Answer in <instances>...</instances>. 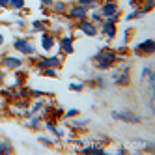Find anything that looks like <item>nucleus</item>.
I'll return each mask as SVG.
<instances>
[{
    "instance_id": "16",
    "label": "nucleus",
    "mask_w": 155,
    "mask_h": 155,
    "mask_svg": "<svg viewBox=\"0 0 155 155\" xmlns=\"http://www.w3.org/2000/svg\"><path fill=\"white\" fill-rule=\"evenodd\" d=\"M0 153H13V146L9 142L2 140V142H0Z\"/></svg>"
},
{
    "instance_id": "33",
    "label": "nucleus",
    "mask_w": 155,
    "mask_h": 155,
    "mask_svg": "<svg viewBox=\"0 0 155 155\" xmlns=\"http://www.w3.org/2000/svg\"><path fill=\"white\" fill-rule=\"evenodd\" d=\"M150 71H151V69L148 68V65H144V68H142V75H140V77H142V79H146V77H148V73H150Z\"/></svg>"
},
{
    "instance_id": "26",
    "label": "nucleus",
    "mask_w": 155,
    "mask_h": 155,
    "mask_svg": "<svg viewBox=\"0 0 155 155\" xmlns=\"http://www.w3.org/2000/svg\"><path fill=\"white\" fill-rule=\"evenodd\" d=\"M79 6H84V8H94L95 6V0H77Z\"/></svg>"
},
{
    "instance_id": "4",
    "label": "nucleus",
    "mask_w": 155,
    "mask_h": 155,
    "mask_svg": "<svg viewBox=\"0 0 155 155\" xmlns=\"http://www.w3.org/2000/svg\"><path fill=\"white\" fill-rule=\"evenodd\" d=\"M110 116H112L114 120H118V121H125V124H140V116L129 112V110H124V112L112 110V112H110Z\"/></svg>"
},
{
    "instance_id": "11",
    "label": "nucleus",
    "mask_w": 155,
    "mask_h": 155,
    "mask_svg": "<svg viewBox=\"0 0 155 155\" xmlns=\"http://www.w3.org/2000/svg\"><path fill=\"white\" fill-rule=\"evenodd\" d=\"M60 51H62L64 54H73V52H75L73 38H71V36H64V38H60Z\"/></svg>"
},
{
    "instance_id": "31",
    "label": "nucleus",
    "mask_w": 155,
    "mask_h": 155,
    "mask_svg": "<svg viewBox=\"0 0 155 155\" xmlns=\"http://www.w3.org/2000/svg\"><path fill=\"white\" fill-rule=\"evenodd\" d=\"M79 114V110L77 108H71V110H68V112H65V118H73V116H77Z\"/></svg>"
},
{
    "instance_id": "27",
    "label": "nucleus",
    "mask_w": 155,
    "mask_h": 155,
    "mask_svg": "<svg viewBox=\"0 0 155 155\" xmlns=\"http://www.w3.org/2000/svg\"><path fill=\"white\" fill-rule=\"evenodd\" d=\"M146 79H148V82H150V88L153 90V84H155V71H150Z\"/></svg>"
},
{
    "instance_id": "2",
    "label": "nucleus",
    "mask_w": 155,
    "mask_h": 155,
    "mask_svg": "<svg viewBox=\"0 0 155 155\" xmlns=\"http://www.w3.org/2000/svg\"><path fill=\"white\" fill-rule=\"evenodd\" d=\"M13 49H15L17 52H21V54H26V56H32V54L36 52V47L32 45L28 39H25V38L13 39Z\"/></svg>"
},
{
    "instance_id": "1",
    "label": "nucleus",
    "mask_w": 155,
    "mask_h": 155,
    "mask_svg": "<svg viewBox=\"0 0 155 155\" xmlns=\"http://www.w3.org/2000/svg\"><path fill=\"white\" fill-rule=\"evenodd\" d=\"M94 62H95V68H97V69L105 71V69H110V68H112V65L118 62V54H116V51L105 47V49H101V51H99L95 56H94Z\"/></svg>"
},
{
    "instance_id": "32",
    "label": "nucleus",
    "mask_w": 155,
    "mask_h": 155,
    "mask_svg": "<svg viewBox=\"0 0 155 155\" xmlns=\"http://www.w3.org/2000/svg\"><path fill=\"white\" fill-rule=\"evenodd\" d=\"M95 84H97V88H105V79H103V77H97Z\"/></svg>"
},
{
    "instance_id": "36",
    "label": "nucleus",
    "mask_w": 155,
    "mask_h": 155,
    "mask_svg": "<svg viewBox=\"0 0 155 155\" xmlns=\"http://www.w3.org/2000/svg\"><path fill=\"white\" fill-rule=\"evenodd\" d=\"M2 45H4V34L0 32V47H2Z\"/></svg>"
},
{
    "instance_id": "10",
    "label": "nucleus",
    "mask_w": 155,
    "mask_h": 155,
    "mask_svg": "<svg viewBox=\"0 0 155 155\" xmlns=\"http://www.w3.org/2000/svg\"><path fill=\"white\" fill-rule=\"evenodd\" d=\"M135 51H137L138 54H148V56H150V54H153V52H155V41H153V39H146V41H142Z\"/></svg>"
},
{
    "instance_id": "24",
    "label": "nucleus",
    "mask_w": 155,
    "mask_h": 155,
    "mask_svg": "<svg viewBox=\"0 0 155 155\" xmlns=\"http://www.w3.org/2000/svg\"><path fill=\"white\" fill-rule=\"evenodd\" d=\"M9 6L13 9H23L25 8V0H9Z\"/></svg>"
},
{
    "instance_id": "21",
    "label": "nucleus",
    "mask_w": 155,
    "mask_h": 155,
    "mask_svg": "<svg viewBox=\"0 0 155 155\" xmlns=\"http://www.w3.org/2000/svg\"><path fill=\"white\" fill-rule=\"evenodd\" d=\"M144 15V12L138 8V9H135L133 13H129V15H125V21H133V19H138V17H142Z\"/></svg>"
},
{
    "instance_id": "20",
    "label": "nucleus",
    "mask_w": 155,
    "mask_h": 155,
    "mask_svg": "<svg viewBox=\"0 0 155 155\" xmlns=\"http://www.w3.org/2000/svg\"><path fill=\"white\" fill-rule=\"evenodd\" d=\"M51 8H52L56 13H60V12H64V9H65V2H64V0H58V2H52Z\"/></svg>"
},
{
    "instance_id": "35",
    "label": "nucleus",
    "mask_w": 155,
    "mask_h": 155,
    "mask_svg": "<svg viewBox=\"0 0 155 155\" xmlns=\"http://www.w3.org/2000/svg\"><path fill=\"white\" fill-rule=\"evenodd\" d=\"M41 6H52V0H41Z\"/></svg>"
},
{
    "instance_id": "23",
    "label": "nucleus",
    "mask_w": 155,
    "mask_h": 155,
    "mask_svg": "<svg viewBox=\"0 0 155 155\" xmlns=\"http://www.w3.org/2000/svg\"><path fill=\"white\" fill-rule=\"evenodd\" d=\"M82 88H84V82H82V81H79V82H71V84H69V90H71V92H81Z\"/></svg>"
},
{
    "instance_id": "12",
    "label": "nucleus",
    "mask_w": 155,
    "mask_h": 155,
    "mask_svg": "<svg viewBox=\"0 0 155 155\" xmlns=\"http://www.w3.org/2000/svg\"><path fill=\"white\" fill-rule=\"evenodd\" d=\"M114 84H118V86L129 84V65H125L118 75H114Z\"/></svg>"
},
{
    "instance_id": "15",
    "label": "nucleus",
    "mask_w": 155,
    "mask_h": 155,
    "mask_svg": "<svg viewBox=\"0 0 155 155\" xmlns=\"http://www.w3.org/2000/svg\"><path fill=\"white\" fill-rule=\"evenodd\" d=\"M45 127L51 131V133H54V135H56V137H64V131L62 129H58L56 125H54L52 124V121H45Z\"/></svg>"
},
{
    "instance_id": "29",
    "label": "nucleus",
    "mask_w": 155,
    "mask_h": 155,
    "mask_svg": "<svg viewBox=\"0 0 155 155\" xmlns=\"http://www.w3.org/2000/svg\"><path fill=\"white\" fill-rule=\"evenodd\" d=\"M38 140H39L41 144H45V146H52V140H51V138H47V137H39Z\"/></svg>"
},
{
    "instance_id": "8",
    "label": "nucleus",
    "mask_w": 155,
    "mask_h": 155,
    "mask_svg": "<svg viewBox=\"0 0 155 155\" xmlns=\"http://www.w3.org/2000/svg\"><path fill=\"white\" fill-rule=\"evenodd\" d=\"M23 64H25V60H21L19 56H12V54L2 58V65L6 69H19V68H23Z\"/></svg>"
},
{
    "instance_id": "3",
    "label": "nucleus",
    "mask_w": 155,
    "mask_h": 155,
    "mask_svg": "<svg viewBox=\"0 0 155 155\" xmlns=\"http://www.w3.org/2000/svg\"><path fill=\"white\" fill-rule=\"evenodd\" d=\"M77 28H79L84 36H88V38H95L97 36V26H95V23H92L90 19H81V21H77Z\"/></svg>"
},
{
    "instance_id": "28",
    "label": "nucleus",
    "mask_w": 155,
    "mask_h": 155,
    "mask_svg": "<svg viewBox=\"0 0 155 155\" xmlns=\"http://www.w3.org/2000/svg\"><path fill=\"white\" fill-rule=\"evenodd\" d=\"M90 21H92V23H99V25H101L103 23V17L99 15V13H92L90 15Z\"/></svg>"
},
{
    "instance_id": "34",
    "label": "nucleus",
    "mask_w": 155,
    "mask_h": 155,
    "mask_svg": "<svg viewBox=\"0 0 155 155\" xmlns=\"http://www.w3.org/2000/svg\"><path fill=\"white\" fill-rule=\"evenodd\" d=\"M9 6V0H0V9L2 8H8Z\"/></svg>"
},
{
    "instance_id": "18",
    "label": "nucleus",
    "mask_w": 155,
    "mask_h": 155,
    "mask_svg": "<svg viewBox=\"0 0 155 155\" xmlns=\"http://www.w3.org/2000/svg\"><path fill=\"white\" fill-rule=\"evenodd\" d=\"M32 28H34L36 32H45L47 30V25L43 23V21H34V23H32Z\"/></svg>"
},
{
    "instance_id": "19",
    "label": "nucleus",
    "mask_w": 155,
    "mask_h": 155,
    "mask_svg": "<svg viewBox=\"0 0 155 155\" xmlns=\"http://www.w3.org/2000/svg\"><path fill=\"white\" fill-rule=\"evenodd\" d=\"M41 77H58L56 75V68H45V69H41Z\"/></svg>"
},
{
    "instance_id": "5",
    "label": "nucleus",
    "mask_w": 155,
    "mask_h": 155,
    "mask_svg": "<svg viewBox=\"0 0 155 155\" xmlns=\"http://www.w3.org/2000/svg\"><path fill=\"white\" fill-rule=\"evenodd\" d=\"M62 65V60H60V56H49V58H41V60H38L36 64H34V68L36 69H45V68H60Z\"/></svg>"
},
{
    "instance_id": "13",
    "label": "nucleus",
    "mask_w": 155,
    "mask_h": 155,
    "mask_svg": "<svg viewBox=\"0 0 155 155\" xmlns=\"http://www.w3.org/2000/svg\"><path fill=\"white\" fill-rule=\"evenodd\" d=\"M54 43H56V41H54V36L52 34H49V32H43V34H41V49L43 51L49 52L54 47Z\"/></svg>"
},
{
    "instance_id": "22",
    "label": "nucleus",
    "mask_w": 155,
    "mask_h": 155,
    "mask_svg": "<svg viewBox=\"0 0 155 155\" xmlns=\"http://www.w3.org/2000/svg\"><path fill=\"white\" fill-rule=\"evenodd\" d=\"M43 107H45V103H43V101H36L34 105H32V107H30V112H28V114H36V112H38V110H41Z\"/></svg>"
},
{
    "instance_id": "30",
    "label": "nucleus",
    "mask_w": 155,
    "mask_h": 155,
    "mask_svg": "<svg viewBox=\"0 0 155 155\" xmlns=\"http://www.w3.org/2000/svg\"><path fill=\"white\" fill-rule=\"evenodd\" d=\"M71 125H73V127H86V125H88V120H82V121H73Z\"/></svg>"
},
{
    "instance_id": "6",
    "label": "nucleus",
    "mask_w": 155,
    "mask_h": 155,
    "mask_svg": "<svg viewBox=\"0 0 155 155\" xmlns=\"http://www.w3.org/2000/svg\"><path fill=\"white\" fill-rule=\"evenodd\" d=\"M105 19H110V17H118V4L114 2V0H107V2L101 6V13H99Z\"/></svg>"
},
{
    "instance_id": "7",
    "label": "nucleus",
    "mask_w": 155,
    "mask_h": 155,
    "mask_svg": "<svg viewBox=\"0 0 155 155\" xmlns=\"http://www.w3.org/2000/svg\"><path fill=\"white\" fill-rule=\"evenodd\" d=\"M68 17L73 19V21H81V19H86L88 17V8L84 6H79V4H75L68 9Z\"/></svg>"
},
{
    "instance_id": "25",
    "label": "nucleus",
    "mask_w": 155,
    "mask_h": 155,
    "mask_svg": "<svg viewBox=\"0 0 155 155\" xmlns=\"http://www.w3.org/2000/svg\"><path fill=\"white\" fill-rule=\"evenodd\" d=\"M39 120H41V116H32V120L28 121V125H30V127H34V129H38V127L41 125V121H39Z\"/></svg>"
},
{
    "instance_id": "17",
    "label": "nucleus",
    "mask_w": 155,
    "mask_h": 155,
    "mask_svg": "<svg viewBox=\"0 0 155 155\" xmlns=\"http://www.w3.org/2000/svg\"><path fill=\"white\" fill-rule=\"evenodd\" d=\"M140 2L144 4V8H142V12H144V13L151 12V9L155 8V0H140Z\"/></svg>"
},
{
    "instance_id": "14",
    "label": "nucleus",
    "mask_w": 155,
    "mask_h": 155,
    "mask_svg": "<svg viewBox=\"0 0 155 155\" xmlns=\"http://www.w3.org/2000/svg\"><path fill=\"white\" fill-rule=\"evenodd\" d=\"M81 153H94V155H105V148L97 146V144H92V146H84L82 150H79Z\"/></svg>"
},
{
    "instance_id": "9",
    "label": "nucleus",
    "mask_w": 155,
    "mask_h": 155,
    "mask_svg": "<svg viewBox=\"0 0 155 155\" xmlns=\"http://www.w3.org/2000/svg\"><path fill=\"white\" fill-rule=\"evenodd\" d=\"M101 32L105 34L107 39H112L116 36V23L112 19H105L103 23H101Z\"/></svg>"
}]
</instances>
